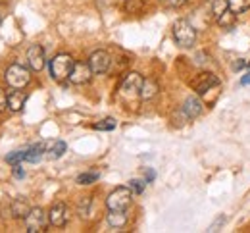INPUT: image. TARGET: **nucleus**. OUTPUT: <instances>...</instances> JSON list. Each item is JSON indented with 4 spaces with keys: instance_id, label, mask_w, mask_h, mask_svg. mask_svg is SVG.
Wrapping results in <instances>:
<instances>
[{
    "instance_id": "nucleus-1",
    "label": "nucleus",
    "mask_w": 250,
    "mask_h": 233,
    "mask_svg": "<svg viewBox=\"0 0 250 233\" xmlns=\"http://www.w3.org/2000/svg\"><path fill=\"white\" fill-rule=\"evenodd\" d=\"M173 41L181 48H190L196 42V29L188 23L187 20H177L173 23Z\"/></svg>"
},
{
    "instance_id": "nucleus-2",
    "label": "nucleus",
    "mask_w": 250,
    "mask_h": 233,
    "mask_svg": "<svg viewBox=\"0 0 250 233\" xmlns=\"http://www.w3.org/2000/svg\"><path fill=\"white\" fill-rule=\"evenodd\" d=\"M4 79L12 89H25L29 85V81H31V73H29L27 67H23L21 64H12L6 69Z\"/></svg>"
},
{
    "instance_id": "nucleus-3",
    "label": "nucleus",
    "mask_w": 250,
    "mask_h": 233,
    "mask_svg": "<svg viewBox=\"0 0 250 233\" xmlns=\"http://www.w3.org/2000/svg\"><path fill=\"white\" fill-rule=\"evenodd\" d=\"M75 66V60L69 56V54H58L50 60V75L52 79L56 81H63V79H69V73Z\"/></svg>"
},
{
    "instance_id": "nucleus-4",
    "label": "nucleus",
    "mask_w": 250,
    "mask_h": 233,
    "mask_svg": "<svg viewBox=\"0 0 250 233\" xmlns=\"http://www.w3.org/2000/svg\"><path fill=\"white\" fill-rule=\"evenodd\" d=\"M131 200H133V191L129 187H118L108 195L106 206L108 210H127L131 206Z\"/></svg>"
},
{
    "instance_id": "nucleus-5",
    "label": "nucleus",
    "mask_w": 250,
    "mask_h": 233,
    "mask_svg": "<svg viewBox=\"0 0 250 233\" xmlns=\"http://www.w3.org/2000/svg\"><path fill=\"white\" fill-rule=\"evenodd\" d=\"M46 224H50V222H48V214H44V210L39 208V206H37V208H31L29 214L25 216V232L27 233L44 232Z\"/></svg>"
},
{
    "instance_id": "nucleus-6",
    "label": "nucleus",
    "mask_w": 250,
    "mask_h": 233,
    "mask_svg": "<svg viewBox=\"0 0 250 233\" xmlns=\"http://www.w3.org/2000/svg\"><path fill=\"white\" fill-rule=\"evenodd\" d=\"M143 77L137 73V71H131V73H127L124 77V81H122V87H120V91H122V95L124 97H141V87H143Z\"/></svg>"
},
{
    "instance_id": "nucleus-7",
    "label": "nucleus",
    "mask_w": 250,
    "mask_h": 233,
    "mask_svg": "<svg viewBox=\"0 0 250 233\" xmlns=\"http://www.w3.org/2000/svg\"><path fill=\"white\" fill-rule=\"evenodd\" d=\"M218 87H219L218 77H216L214 73H208V71H204V73L196 75V79L192 81V89H194V93H196V95H206L208 91L218 89Z\"/></svg>"
},
{
    "instance_id": "nucleus-8",
    "label": "nucleus",
    "mask_w": 250,
    "mask_h": 233,
    "mask_svg": "<svg viewBox=\"0 0 250 233\" xmlns=\"http://www.w3.org/2000/svg\"><path fill=\"white\" fill-rule=\"evenodd\" d=\"M89 66L93 73H106L112 66V56L106 50H94L89 58Z\"/></svg>"
},
{
    "instance_id": "nucleus-9",
    "label": "nucleus",
    "mask_w": 250,
    "mask_h": 233,
    "mask_svg": "<svg viewBox=\"0 0 250 233\" xmlns=\"http://www.w3.org/2000/svg\"><path fill=\"white\" fill-rule=\"evenodd\" d=\"M93 77V69L89 64H83V62H75V66L69 73V81L73 85H83V83H89Z\"/></svg>"
},
{
    "instance_id": "nucleus-10",
    "label": "nucleus",
    "mask_w": 250,
    "mask_h": 233,
    "mask_svg": "<svg viewBox=\"0 0 250 233\" xmlns=\"http://www.w3.org/2000/svg\"><path fill=\"white\" fill-rule=\"evenodd\" d=\"M67 206L63 202H56L52 204L50 212H48V222L54 226V228H63L67 224Z\"/></svg>"
},
{
    "instance_id": "nucleus-11",
    "label": "nucleus",
    "mask_w": 250,
    "mask_h": 233,
    "mask_svg": "<svg viewBox=\"0 0 250 233\" xmlns=\"http://www.w3.org/2000/svg\"><path fill=\"white\" fill-rule=\"evenodd\" d=\"M27 62L33 71H41L44 67V48L41 44H31L27 50Z\"/></svg>"
},
{
    "instance_id": "nucleus-12",
    "label": "nucleus",
    "mask_w": 250,
    "mask_h": 233,
    "mask_svg": "<svg viewBox=\"0 0 250 233\" xmlns=\"http://www.w3.org/2000/svg\"><path fill=\"white\" fill-rule=\"evenodd\" d=\"M25 100H27V95L21 89H12L8 93V108L12 112H20L25 106Z\"/></svg>"
},
{
    "instance_id": "nucleus-13",
    "label": "nucleus",
    "mask_w": 250,
    "mask_h": 233,
    "mask_svg": "<svg viewBox=\"0 0 250 233\" xmlns=\"http://www.w3.org/2000/svg\"><path fill=\"white\" fill-rule=\"evenodd\" d=\"M183 114L187 116L188 120H194L202 114V102L196 99V97H188L183 104Z\"/></svg>"
},
{
    "instance_id": "nucleus-14",
    "label": "nucleus",
    "mask_w": 250,
    "mask_h": 233,
    "mask_svg": "<svg viewBox=\"0 0 250 233\" xmlns=\"http://www.w3.org/2000/svg\"><path fill=\"white\" fill-rule=\"evenodd\" d=\"M12 216L14 218H23L25 220V216L29 214V210H31V206H29V202L25 197H16L14 202H12Z\"/></svg>"
},
{
    "instance_id": "nucleus-15",
    "label": "nucleus",
    "mask_w": 250,
    "mask_h": 233,
    "mask_svg": "<svg viewBox=\"0 0 250 233\" xmlns=\"http://www.w3.org/2000/svg\"><path fill=\"white\" fill-rule=\"evenodd\" d=\"M158 91H160V85L156 83V79L148 77V79L143 81V87H141V99L143 100L154 99V97L158 95Z\"/></svg>"
},
{
    "instance_id": "nucleus-16",
    "label": "nucleus",
    "mask_w": 250,
    "mask_h": 233,
    "mask_svg": "<svg viewBox=\"0 0 250 233\" xmlns=\"http://www.w3.org/2000/svg\"><path fill=\"white\" fill-rule=\"evenodd\" d=\"M65 150H67V145H65L63 141H54V143L48 147V150H46V158L58 160V158H62Z\"/></svg>"
},
{
    "instance_id": "nucleus-17",
    "label": "nucleus",
    "mask_w": 250,
    "mask_h": 233,
    "mask_svg": "<svg viewBox=\"0 0 250 233\" xmlns=\"http://www.w3.org/2000/svg\"><path fill=\"white\" fill-rule=\"evenodd\" d=\"M44 152H46V145H44V143L33 145L31 148H27V152H25V160H27V162H39Z\"/></svg>"
},
{
    "instance_id": "nucleus-18",
    "label": "nucleus",
    "mask_w": 250,
    "mask_h": 233,
    "mask_svg": "<svg viewBox=\"0 0 250 233\" xmlns=\"http://www.w3.org/2000/svg\"><path fill=\"white\" fill-rule=\"evenodd\" d=\"M108 224H110L112 228H124L125 224H127V214H125V210H110V214H108Z\"/></svg>"
},
{
    "instance_id": "nucleus-19",
    "label": "nucleus",
    "mask_w": 250,
    "mask_h": 233,
    "mask_svg": "<svg viewBox=\"0 0 250 233\" xmlns=\"http://www.w3.org/2000/svg\"><path fill=\"white\" fill-rule=\"evenodd\" d=\"M235 18H237V14H233L231 10H225L221 16H218L216 20H218V25L219 27H223V29H231L233 25H235Z\"/></svg>"
},
{
    "instance_id": "nucleus-20",
    "label": "nucleus",
    "mask_w": 250,
    "mask_h": 233,
    "mask_svg": "<svg viewBox=\"0 0 250 233\" xmlns=\"http://www.w3.org/2000/svg\"><path fill=\"white\" fill-rule=\"evenodd\" d=\"M227 4H229V10L233 14H237V16L245 14L250 8V0H227Z\"/></svg>"
},
{
    "instance_id": "nucleus-21",
    "label": "nucleus",
    "mask_w": 250,
    "mask_h": 233,
    "mask_svg": "<svg viewBox=\"0 0 250 233\" xmlns=\"http://www.w3.org/2000/svg\"><path fill=\"white\" fill-rule=\"evenodd\" d=\"M98 173L96 171H87V173H81V175H77V183L79 185H91L94 181H98Z\"/></svg>"
},
{
    "instance_id": "nucleus-22",
    "label": "nucleus",
    "mask_w": 250,
    "mask_h": 233,
    "mask_svg": "<svg viewBox=\"0 0 250 233\" xmlns=\"http://www.w3.org/2000/svg\"><path fill=\"white\" fill-rule=\"evenodd\" d=\"M145 8V0H125V10L129 14H139Z\"/></svg>"
},
{
    "instance_id": "nucleus-23",
    "label": "nucleus",
    "mask_w": 250,
    "mask_h": 233,
    "mask_svg": "<svg viewBox=\"0 0 250 233\" xmlns=\"http://www.w3.org/2000/svg\"><path fill=\"white\" fill-rule=\"evenodd\" d=\"M94 129H98V131H112V129H116V120L114 118H106V120L94 124Z\"/></svg>"
},
{
    "instance_id": "nucleus-24",
    "label": "nucleus",
    "mask_w": 250,
    "mask_h": 233,
    "mask_svg": "<svg viewBox=\"0 0 250 233\" xmlns=\"http://www.w3.org/2000/svg\"><path fill=\"white\" fill-rule=\"evenodd\" d=\"M25 152H27V150H16V152H12V154H8V156H6V162H8V164H12V166L20 164L21 160H25Z\"/></svg>"
},
{
    "instance_id": "nucleus-25",
    "label": "nucleus",
    "mask_w": 250,
    "mask_h": 233,
    "mask_svg": "<svg viewBox=\"0 0 250 233\" xmlns=\"http://www.w3.org/2000/svg\"><path fill=\"white\" fill-rule=\"evenodd\" d=\"M225 10H229L227 0H214V4H212V12H214V16H216V18L221 16Z\"/></svg>"
},
{
    "instance_id": "nucleus-26",
    "label": "nucleus",
    "mask_w": 250,
    "mask_h": 233,
    "mask_svg": "<svg viewBox=\"0 0 250 233\" xmlns=\"http://www.w3.org/2000/svg\"><path fill=\"white\" fill-rule=\"evenodd\" d=\"M145 187H146V181H141V179H131V181H129V189H131L135 195H141V193L145 191Z\"/></svg>"
},
{
    "instance_id": "nucleus-27",
    "label": "nucleus",
    "mask_w": 250,
    "mask_h": 233,
    "mask_svg": "<svg viewBox=\"0 0 250 233\" xmlns=\"http://www.w3.org/2000/svg\"><path fill=\"white\" fill-rule=\"evenodd\" d=\"M89 204H91V199H89V197H85V199L81 200V204H79V214H81V216H87Z\"/></svg>"
},
{
    "instance_id": "nucleus-28",
    "label": "nucleus",
    "mask_w": 250,
    "mask_h": 233,
    "mask_svg": "<svg viewBox=\"0 0 250 233\" xmlns=\"http://www.w3.org/2000/svg\"><path fill=\"white\" fill-rule=\"evenodd\" d=\"M6 108H8V93L0 89V112H4Z\"/></svg>"
},
{
    "instance_id": "nucleus-29",
    "label": "nucleus",
    "mask_w": 250,
    "mask_h": 233,
    "mask_svg": "<svg viewBox=\"0 0 250 233\" xmlns=\"http://www.w3.org/2000/svg\"><path fill=\"white\" fill-rule=\"evenodd\" d=\"M166 6H169V8H179V6H183L187 0H162Z\"/></svg>"
},
{
    "instance_id": "nucleus-30",
    "label": "nucleus",
    "mask_w": 250,
    "mask_h": 233,
    "mask_svg": "<svg viewBox=\"0 0 250 233\" xmlns=\"http://www.w3.org/2000/svg\"><path fill=\"white\" fill-rule=\"evenodd\" d=\"M14 175H16V177H25V169L20 166V164H16V166H14Z\"/></svg>"
},
{
    "instance_id": "nucleus-31",
    "label": "nucleus",
    "mask_w": 250,
    "mask_h": 233,
    "mask_svg": "<svg viewBox=\"0 0 250 233\" xmlns=\"http://www.w3.org/2000/svg\"><path fill=\"white\" fill-rule=\"evenodd\" d=\"M243 67H247V62H245L243 58H241V60H237V62L233 64V69H235V71H239V69H243Z\"/></svg>"
},
{
    "instance_id": "nucleus-32",
    "label": "nucleus",
    "mask_w": 250,
    "mask_h": 233,
    "mask_svg": "<svg viewBox=\"0 0 250 233\" xmlns=\"http://www.w3.org/2000/svg\"><path fill=\"white\" fill-rule=\"evenodd\" d=\"M241 85H250V71L243 77V79H241Z\"/></svg>"
},
{
    "instance_id": "nucleus-33",
    "label": "nucleus",
    "mask_w": 250,
    "mask_h": 233,
    "mask_svg": "<svg viewBox=\"0 0 250 233\" xmlns=\"http://www.w3.org/2000/svg\"><path fill=\"white\" fill-rule=\"evenodd\" d=\"M154 175H156V173H154L152 169H146V181H152V179H154Z\"/></svg>"
},
{
    "instance_id": "nucleus-34",
    "label": "nucleus",
    "mask_w": 250,
    "mask_h": 233,
    "mask_svg": "<svg viewBox=\"0 0 250 233\" xmlns=\"http://www.w3.org/2000/svg\"><path fill=\"white\" fill-rule=\"evenodd\" d=\"M0 23H2V18H0Z\"/></svg>"
},
{
    "instance_id": "nucleus-35",
    "label": "nucleus",
    "mask_w": 250,
    "mask_h": 233,
    "mask_svg": "<svg viewBox=\"0 0 250 233\" xmlns=\"http://www.w3.org/2000/svg\"><path fill=\"white\" fill-rule=\"evenodd\" d=\"M249 66H250V64H249Z\"/></svg>"
}]
</instances>
